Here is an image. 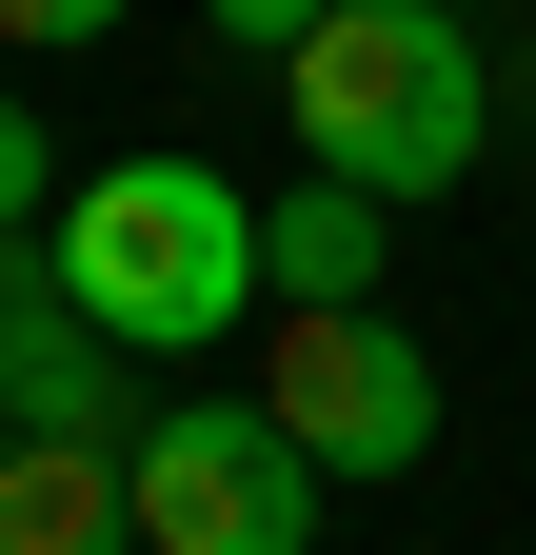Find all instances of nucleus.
I'll use <instances>...</instances> for the list:
<instances>
[{
	"instance_id": "nucleus-10",
	"label": "nucleus",
	"mask_w": 536,
	"mask_h": 555,
	"mask_svg": "<svg viewBox=\"0 0 536 555\" xmlns=\"http://www.w3.org/2000/svg\"><path fill=\"white\" fill-rule=\"evenodd\" d=\"M199 21H219V60H279V40L318 21V0H199Z\"/></svg>"
},
{
	"instance_id": "nucleus-11",
	"label": "nucleus",
	"mask_w": 536,
	"mask_h": 555,
	"mask_svg": "<svg viewBox=\"0 0 536 555\" xmlns=\"http://www.w3.org/2000/svg\"><path fill=\"white\" fill-rule=\"evenodd\" d=\"M457 21H477V0H457Z\"/></svg>"
},
{
	"instance_id": "nucleus-9",
	"label": "nucleus",
	"mask_w": 536,
	"mask_h": 555,
	"mask_svg": "<svg viewBox=\"0 0 536 555\" xmlns=\"http://www.w3.org/2000/svg\"><path fill=\"white\" fill-rule=\"evenodd\" d=\"M119 21H140V0H0V40H21V60H80V40H119Z\"/></svg>"
},
{
	"instance_id": "nucleus-2",
	"label": "nucleus",
	"mask_w": 536,
	"mask_h": 555,
	"mask_svg": "<svg viewBox=\"0 0 536 555\" xmlns=\"http://www.w3.org/2000/svg\"><path fill=\"white\" fill-rule=\"evenodd\" d=\"M40 258H60V298H80L119 358H219V337L279 298V278H258V198L219 159H100L40 219Z\"/></svg>"
},
{
	"instance_id": "nucleus-4",
	"label": "nucleus",
	"mask_w": 536,
	"mask_h": 555,
	"mask_svg": "<svg viewBox=\"0 0 536 555\" xmlns=\"http://www.w3.org/2000/svg\"><path fill=\"white\" fill-rule=\"evenodd\" d=\"M258 416H279L318 476H418V456H437V358H418L378 298H279V337H258Z\"/></svg>"
},
{
	"instance_id": "nucleus-8",
	"label": "nucleus",
	"mask_w": 536,
	"mask_h": 555,
	"mask_svg": "<svg viewBox=\"0 0 536 555\" xmlns=\"http://www.w3.org/2000/svg\"><path fill=\"white\" fill-rule=\"evenodd\" d=\"M40 219H60V139L0 100V238H40Z\"/></svg>"
},
{
	"instance_id": "nucleus-6",
	"label": "nucleus",
	"mask_w": 536,
	"mask_h": 555,
	"mask_svg": "<svg viewBox=\"0 0 536 555\" xmlns=\"http://www.w3.org/2000/svg\"><path fill=\"white\" fill-rule=\"evenodd\" d=\"M0 555H140L119 437H0Z\"/></svg>"
},
{
	"instance_id": "nucleus-7",
	"label": "nucleus",
	"mask_w": 536,
	"mask_h": 555,
	"mask_svg": "<svg viewBox=\"0 0 536 555\" xmlns=\"http://www.w3.org/2000/svg\"><path fill=\"white\" fill-rule=\"evenodd\" d=\"M378 258H397V198L318 179V159H298V198H258V278L279 298H378Z\"/></svg>"
},
{
	"instance_id": "nucleus-5",
	"label": "nucleus",
	"mask_w": 536,
	"mask_h": 555,
	"mask_svg": "<svg viewBox=\"0 0 536 555\" xmlns=\"http://www.w3.org/2000/svg\"><path fill=\"white\" fill-rule=\"evenodd\" d=\"M0 416H21V437H119V416H140L119 397V337L60 298V258H21V238H0Z\"/></svg>"
},
{
	"instance_id": "nucleus-3",
	"label": "nucleus",
	"mask_w": 536,
	"mask_h": 555,
	"mask_svg": "<svg viewBox=\"0 0 536 555\" xmlns=\"http://www.w3.org/2000/svg\"><path fill=\"white\" fill-rule=\"evenodd\" d=\"M119 496H140V555H318V476L258 397H140L119 416Z\"/></svg>"
},
{
	"instance_id": "nucleus-1",
	"label": "nucleus",
	"mask_w": 536,
	"mask_h": 555,
	"mask_svg": "<svg viewBox=\"0 0 536 555\" xmlns=\"http://www.w3.org/2000/svg\"><path fill=\"white\" fill-rule=\"evenodd\" d=\"M279 119L318 179L358 198H457L497 159V60L457 0H318V21L279 40Z\"/></svg>"
}]
</instances>
